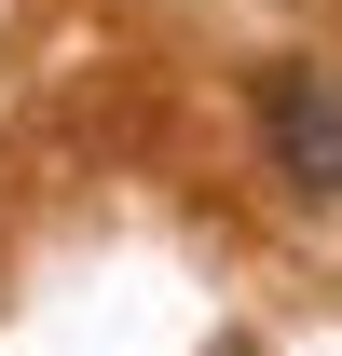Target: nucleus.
<instances>
[{
	"mask_svg": "<svg viewBox=\"0 0 342 356\" xmlns=\"http://www.w3.org/2000/svg\"><path fill=\"white\" fill-rule=\"evenodd\" d=\"M260 137H274L288 192H315V206L342 192V96H329V69H260Z\"/></svg>",
	"mask_w": 342,
	"mask_h": 356,
	"instance_id": "1",
	"label": "nucleus"
}]
</instances>
